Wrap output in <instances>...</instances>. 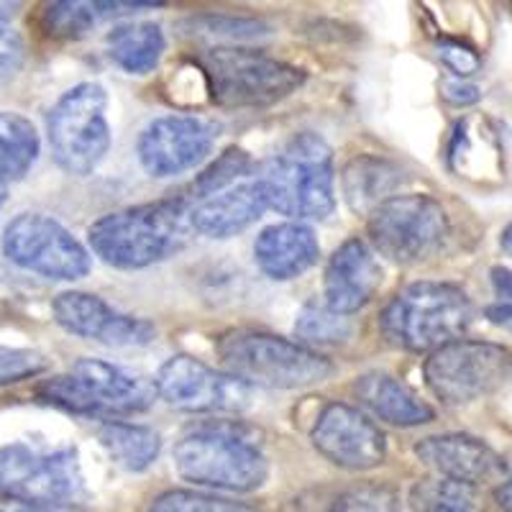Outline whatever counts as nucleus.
Segmentation results:
<instances>
[{"mask_svg": "<svg viewBox=\"0 0 512 512\" xmlns=\"http://www.w3.org/2000/svg\"><path fill=\"white\" fill-rule=\"evenodd\" d=\"M0 512H54L47 507L24 505V502H0Z\"/></svg>", "mask_w": 512, "mask_h": 512, "instance_id": "nucleus-39", "label": "nucleus"}, {"mask_svg": "<svg viewBox=\"0 0 512 512\" xmlns=\"http://www.w3.org/2000/svg\"><path fill=\"white\" fill-rule=\"evenodd\" d=\"M415 456L425 466H431L438 477L472 484V487L492 482L507 469L495 448L469 433H443V436L423 438L415 446Z\"/></svg>", "mask_w": 512, "mask_h": 512, "instance_id": "nucleus-18", "label": "nucleus"}, {"mask_svg": "<svg viewBox=\"0 0 512 512\" xmlns=\"http://www.w3.org/2000/svg\"><path fill=\"white\" fill-rule=\"evenodd\" d=\"M443 98L454 105H469L479 100V88L477 85H469L464 80H448L443 85Z\"/></svg>", "mask_w": 512, "mask_h": 512, "instance_id": "nucleus-37", "label": "nucleus"}, {"mask_svg": "<svg viewBox=\"0 0 512 512\" xmlns=\"http://www.w3.org/2000/svg\"><path fill=\"white\" fill-rule=\"evenodd\" d=\"M223 367L236 379L272 390H300L331 377L333 364L318 351L267 331L233 328L216 341Z\"/></svg>", "mask_w": 512, "mask_h": 512, "instance_id": "nucleus-6", "label": "nucleus"}, {"mask_svg": "<svg viewBox=\"0 0 512 512\" xmlns=\"http://www.w3.org/2000/svg\"><path fill=\"white\" fill-rule=\"evenodd\" d=\"M295 333L305 344H338L349 338L351 323L346 315L333 313L326 303H310L297 315Z\"/></svg>", "mask_w": 512, "mask_h": 512, "instance_id": "nucleus-29", "label": "nucleus"}, {"mask_svg": "<svg viewBox=\"0 0 512 512\" xmlns=\"http://www.w3.org/2000/svg\"><path fill=\"white\" fill-rule=\"evenodd\" d=\"M382 285V267L377 256L361 239L338 246L323 274V297L338 315H354L372 303Z\"/></svg>", "mask_w": 512, "mask_h": 512, "instance_id": "nucleus-17", "label": "nucleus"}, {"mask_svg": "<svg viewBox=\"0 0 512 512\" xmlns=\"http://www.w3.org/2000/svg\"><path fill=\"white\" fill-rule=\"evenodd\" d=\"M492 303L487 305L489 323H495L502 331L512 333V269L495 267L492 269Z\"/></svg>", "mask_w": 512, "mask_h": 512, "instance_id": "nucleus-35", "label": "nucleus"}, {"mask_svg": "<svg viewBox=\"0 0 512 512\" xmlns=\"http://www.w3.org/2000/svg\"><path fill=\"white\" fill-rule=\"evenodd\" d=\"M251 167L249 154L241 152V149H228L226 154L218 157V162L210 164L198 180L192 182V195L190 200H203L208 195H216V192L226 190V187L236 185V177H241L246 169Z\"/></svg>", "mask_w": 512, "mask_h": 512, "instance_id": "nucleus-31", "label": "nucleus"}, {"mask_svg": "<svg viewBox=\"0 0 512 512\" xmlns=\"http://www.w3.org/2000/svg\"><path fill=\"white\" fill-rule=\"evenodd\" d=\"M159 3H134V0H62V3H52L44 11V29L59 39H80L95 26L111 18L128 16V13L144 11V8H154Z\"/></svg>", "mask_w": 512, "mask_h": 512, "instance_id": "nucleus-23", "label": "nucleus"}, {"mask_svg": "<svg viewBox=\"0 0 512 512\" xmlns=\"http://www.w3.org/2000/svg\"><path fill=\"white\" fill-rule=\"evenodd\" d=\"M149 512H259L249 502L231 500V497L192 492V489H172L152 502Z\"/></svg>", "mask_w": 512, "mask_h": 512, "instance_id": "nucleus-30", "label": "nucleus"}, {"mask_svg": "<svg viewBox=\"0 0 512 512\" xmlns=\"http://www.w3.org/2000/svg\"><path fill=\"white\" fill-rule=\"evenodd\" d=\"M269 208L295 221H323L336 208L331 146L318 134H295L256 175Z\"/></svg>", "mask_w": 512, "mask_h": 512, "instance_id": "nucleus-3", "label": "nucleus"}, {"mask_svg": "<svg viewBox=\"0 0 512 512\" xmlns=\"http://www.w3.org/2000/svg\"><path fill=\"white\" fill-rule=\"evenodd\" d=\"M210 98L223 108H267L295 93L305 72L269 54L241 47H213L200 54Z\"/></svg>", "mask_w": 512, "mask_h": 512, "instance_id": "nucleus-7", "label": "nucleus"}, {"mask_svg": "<svg viewBox=\"0 0 512 512\" xmlns=\"http://www.w3.org/2000/svg\"><path fill=\"white\" fill-rule=\"evenodd\" d=\"M495 497H497V505H500L502 510L512 512V479H507V482H502L500 487H497Z\"/></svg>", "mask_w": 512, "mask_h": 512, "instance_id": "nucleus-38", "label": "nucleus"}, {"mask_svg": "<svg viewBox=\"0 0 512 512\" xmlns=\"http://www.w3.org/2000/svg\"><path fill=\"white\" fill-rule=\"evenodd\" d=\"M500 246H502V251H505L507 256H512V223L505 228V231H502Z\"/></svg>", "mask_w": 512, "mask_h": 512, "instance_id": "nucleus-40", "label": "nucleus"}, {"mask_svg": "<svg viewBox=\"0 0 512 512\" xmlns=\"http://www.w3.org/2000/svg\"><path fill=\"white\" fill-rule=\"evenodd\" d=\"M438 49V59H441L443 64H446L448 70L454 72L456 77H472L477 75L479 67H482V57H479L477 52H474L472 47H466V44H461V41H454V39H441L436 44Z\"/></svg>", "mask_w": 512, "mask_h": 512, "instance_id": "nucleus-36", "label": "nucleus"}, {"mask_svg": "<svg viewBox=\"0 0 512 512\" xmlns=\"http://www.w3.org/2000/svg\"><path fill=\"white\" fill-rule=\"evenodd\" d=\"M331 512H402L395 489L384 484H359L333 500Z\"/></svg>", "mask_w": 512, "mask_h": 512, "instance_id": "nucleus-32", "label": "nucleus"}, {"mask_svg": "<svg viewBox=\"0 0 512 512\" xmlns=\"http://www.w3.org/2000/svg\"><path fill=\"white\" fill-rule=\"evenodd\" d=\"M428 390L446 405H466L500 390L512 377V351L487 341H454L425 359Z\"/></svg>", "mask_w": 512, "mask_h": 512, "instance_id": "nucleus-11", "label": "nucleus"}, {"mask_svg": "<svg viewBox=\"0 0 512 512\" xmlns=\"http://www.w3.org/2000/svg\"><path fill=\"white\" fill-rule=\"evenodd\" d=\"M3 254L16 267L49 280L75 282L88 277L93 259L67 228L44 213H21L3 228Z\"/></svg>", "mask_w": 512, "mask_h": 512, "instance_id": "nucleus-12", "label": "nucleus"}, {"mask_svg": "<svg viewBox=\"0 0 512 512\" xmlns=\"http://www.w3.org/2000/svg\"><path fill=\"white\" fill-rule=\"evenodd\" d=\"M320 256L313 228L305 223H277L264 228L254 241V259L269 280L287 282L308 272Z\"/></svg>", "mask_w": 512, "mask_h": 512, "instance_id": "nucleus-20", "label": "nucleus"}, {"mask_svg": "<svg viewBox=\"0 0 512 512\" xmlns=\"http://www.w3.org/2000/svg\"><path fill=\"white\" fill-rule=\"evenodd\" d=\"M369 241L395 264H420L438 256L451 236L446 208L431 195H395L369 213Z\"/></svg>", "mask_w": 512, "mask_h": 512, "instance_id": "nucleus-9", "label": "nucleus"}, {"mask_svg": "<svg viewBox=\"0 0 512 512\" xmlns=\"http://www.w3.org/2000/svg\"><path fill=\"white\" fill-rule=\"evenodd\" d=\"M218 126L203 116H162L139 136V162L152 177H175L203 162Z\"/></svg>", "mask_w": 512, "mask_h": 512, "instance_id": "nucleus-14", "label": "nucleus"}, {"mask_svg": "<svg viewBox=\"0 0 512 512\" xmlns=\"http://www.w3.org/2000/svg\"><path fill=\"white\" fill-rule=\"evenodd\" d=\"M154 382L159 397L182 413H241L254 397L246 382L185 354L164 361Z\"/></svg>", "mask_w": 512, "mask_h": 512, "instance_id": "nucleus-13", "label": "nucleus"}, {"mask_svg": "<svg viewBox=\"0 0 512 512\" xmlns=\"http://www.w3.org/2000/svg\"><path fill=\"white\" fill-rule=\"evenodd\" d=\"M54 320L72 336L98 341L103 346L116 349H131V346H146L157 338L154 323L136 315H128L108 305L103 297L93 292L70 290L57 295L52 303Z\"/></svg>", "mask_w": 512, "mask_h": 512, "instance_id": "nucleus-16", "label": "nucleus"}, {"mask_svg": "<svg viewBox=\"0 0 512 512\" xmlns=\"http://www.w3.org/2000/svg\"><path fill=\"white\" fill-rule=\"evenodd\" d=\"M39 134L29 118L0 111V182L21 180L39 159Z\"/></svg>", "mask_w": 512, "mask_h": 512, "instance_id": "nucleus-27", "label": "nucleus"}, {"mask_svg": "<svg viewBox=\"0 0 512 512\" xmlns=\"http://www.w3.org/2000/svg\"><path fill=\"white\" fill-rule=\"evenodd\" d=\"M315 451L349 472H369L387 456V438L377 425L344 402H333L310 431Z\"/></svg>", "mask_w": 512, "mask_h": 512, "instance_id": "nucleus-15", "label": "nucleus"}, {"mask_svg": "<svg viewBox=\"0 0 512 512\" xmlns=\"http://www.w3.org/2000/svg\"><path fill=\"white\" fill-rule=\"evenodd\" d=\"M85 495L75 448H41L8 443L0 448V497L34 507L72 505Z\"/></svg>", "mask_w": 512, "mask_h": 512, "instance_id": "nucleus-10", "label": "nucleus"}, {"mask_svg": "<svg viewBox=\"0 0 512 512\" xmlns=\"http://www.w3.org/2000/svg\"><path fill=\"white\" fill-rule=\"evenodd\" d=\"M410 507L415 512H484L472 484L443 477L415 482L410 489Z\"/></svg>", "mask_w": 512, "mask_h": 512, "instance_id": "nucleus-28", "label": "nucleus"}, {"mask_svg": "<svg viewBox=\"0 0 512 512\" xmlns=\"http://www.w3.org/2000/svg\"><path fill=\"white\" fill-rule=\"evenodd\" d=\"M47 367V359L36 351L0 346V387L39 377L41 372H47Z\"/></svg>", "mask_w": 512, "mask_h": 512, "instance_id": "nucleus-34", "label": "nucleus"}, {"mask_svg": "<svg viewBox=\"0 0 512 512\" xmlns=\"http://www.w3.org/2000/svg\"><path fill=\"white\" fill-rule=\"evenodd\" d=\"M44 402L88 418L146 413L157 402V382L111 361L80 359L67 372L54 374L36 387Z\"/></svg>", "mask_w": 512, "mask_h": 512, "instance_id": "nucleus-4", "label": "nucleus"}, {"mask_svg": "<svg viewBox=\"0 0 512 512\" xmlns=\"http://www.w3.org/2000/svg\"><path fill=\"white\" fill-rule=\"evenodd\" d=\"M54 162L75 177L93 175L111 149L108 93L98 82H80L54 103L47 116Z\"/></svg>", "mask_w": 512, "mask_h": 512, "instance_id": "nucleus-8", "label": "nucleus"}, {"mask_svg": "<svg viewBox=\"0 0 512 512\" xmlns=\"http://www.w3.org/2000/svg\"><path fill=\"white\" fill-rule=\"evenodd\" d=\"M190 210L185 195L113 210L90 226V249L116 269L152 267L185 249L195 233Z\"/></svg>", "mask_w": 512, "mask_h": 512, "instance_id": "nucleus-1", "label": "nucleus"}, {"mask_svg": "<svg viewBox=\"0 0 512 512\" xmlns=\"http://www.w3.org/2000/svg\"><path fill=\"white\" fill-rule=\"evenodd\" d=\"M472 318V300L461 287L448 282H415L392 297L382 310L379 328L397 349L433 354L461 341Z\"/></svg>", "mask_w": 512, "mask_h": 512, "instance_id": "nucleus-5", "label": "nucleus"}, {"mask_svg": "<svg viewBox=\"0 0 512 512\" xmlns=\"http://www.w3.org/2000/svg\"><path fill=\"white\" fill-rule=\"evenodd\" d=\"M108 54L113 62L128 75H149L162 59L164 31L152 21H139V24H121L108 34Z\"/></svg>", "mask_w": 512, "mask_h": 512, "instance_id": "nucleus-24", "label": "nucleus"}, {"mask_svg": "<svg viewBox=\"0 0 512 512\" xmlns=\"http://www.w3.org/2000/svg\"><path fill=\"white\" fill-rule=\"evenodd\" d=\"M451 167L466 180H500L502 146L495 126L482 116H469L456 126L454 141L448 149Z\"/></svg>", "mask_w": 512, "mask_h": 512, "instance_id": "nucleus-22", "label": "nucleus"}, {"mask_svg": "<svg viewBox=\"0 0 512 512\" xmlns=\"http://www.w3.org/2000/svg\"><path fill=\"white\" fill-rule=\"evenodd\" d=\"M100 443L111 454V459L128 472H144L157 461L162 451V438L157 431L146 425L121 423V420H108L100 425Z\"/></svg>", "mask_w": 512, "mask_h": 512, "instance_id": "nucleus-26", "label": "nucleus"}, {"mask_svg": "<svg viewBox=\"0 0 512 512\" xmlns=\"http://www.w3.org/2000/svg\"><path fill=\"white\" fill-rule=\"evenodd\" d=\"M354 395L374 418L397 425V428H415V425H425L436 418L431 405L420 400L408 384L395 379L392 374H361L354 382Z\"/></svg>", "mask_w": 512, "mask_h": 512, "instance_id": "nucleus-21", "label": "nucleus"}, {"mask_svg": "<svg viewBox=\"0 0 512 512\" xmlns=\"http://www.w3.org/2000/svg\"><path fill=\"white\" fill-rule=\"evenodd\" d=\"M267 208V195L259 180L239 182L192 203V231L208 239H228L259 221Z\"/></svg>", "mask_w": 512, "mask_h": 512, "instance_id": "nucleus-19", "label": "nucleus"}, {"mask_svg": "<svg viewBox=\"0 0 512 512\" xmlns=\"http://www.w3.org/2000/svg\"><path fill=\"white\" fill-rule=\"evenodd\" d=\"M185 482L221 492H254L269 477L262 443L236 423H205L187 431L172 451Z\"/></svg>", "mask_w": 512, "mask_h": 512, "instance_id": "nucleus-2", "label": "nucleus"}, {"mask_svg": "<svg viewBox=\"0 0 512 512\" xmlns=\"http://www.w3.org/2000/svg\"><path fill=\"white\" fill-rule=\"evenodd\" d=\"M400 169L395 164L384 162L377 157H361L354 159L349 167L344 169V195L346 203L356 210H377L379 205L387 203L397 185H400Z\"/></svg>", "mask_w": 512, "mask_h": 512, "instance_id": "nucleus-25", "label": "nucleus"}, {"mask_svg": "<svg viewBox=\"0 0 512 512\" xmlns=\"http://www.w3.org/2000/svg\"><path fill=\"white\" fill-rule=\"evenodd\" d=\"M16 3H0V82L16 75L24 64V36L11 24Z\"/></svg>", "mask_w": 512, "mask_h": 512, "instance_id": "nucleus-33", "label": "nucleus"}, {"mask_svg": "<svg viewBox=\"0 0 512 512\" xmlns=\"http://www.w3.org/2000/svg\"><path fill=\"white\" fill-rule=\"evenodd\" d=\"M6 198H8L6 182H0V208H3V203H6Z\"/></svg>", "mask_w": 512, "mask_h": 512, "instance_id": "nucleus-41", "label": "nucleus"}]
</instances>
